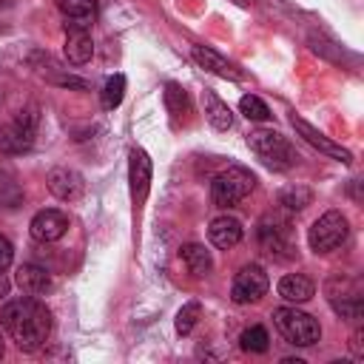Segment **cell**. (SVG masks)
Listing matches in <instances>:
<instances>
[{
	"label": "cell",
	"instance_id": "cell-1",
	"mask_svg": "<svg viewBox=\"0 0 364 364\" xmlns=\"http://www.w3.org/2000/svg\"><path fill=\"white\" fill-rule=\"evenodd\" d=\"M0 324L23 353H34L46 344L51 333V313L34 296H20L3 304Z\"/></svg>",
	"mask_w": 364,
	"mask_h": 364
},
{
	"label": "cell",
	"instance_id": "cell-2",
	"mask_svg": "<svg viewBox=\"0 0 364 364\" xmlns=\"http://www.w3.org/2000/svg\"><path fill=\"white\" fill-rule=\"evenodd\" d=\"M247 148L273 171H287L296 162V151L287 142V136H282L273 128H256L247 136Z\"/></svg>",
	"mask_w": 364,
	"mask_h": 364
},
{
	"label": "cell",
	"instance_id": "cell-3",
	"mask_svg": "<svg viewBox=\"0 0 364 364\" xmlns=\"http://www.w3.org/2000/svg\"><path fill=\"white\" fill-rule=\"evenodd\" d=\"M253 188H256V176L247 168H242V165H230V168H225L222 173L213 176V182H210V199H213L216 208H233Z\"/></svg>",
	"mask_w": 364,
	"mask_h": 364
},
{
	"label": "cell",
	"instance_id": "cell-4",
	"mask_svg": "<svg viewBox=\"0 0 364 364\" xmlns=\"http://www.w3.org/2000/svg\"><path fill=\"white\" fill-rule=\"evenodd\" d=\"M273 321H276L279 333L290 344H296V347H310V344H316L321 338L318 321L310 313H301L296 307H279V310H273Z\"/></svg>",
	"mask_w": 364,
	"mask_h": 364
},
{
	"label": "cell",
	"instance_id": "cell-5",
	"mask_svg": "<svg viewBox=\"0 0 364 364\" xmlns=\"http://www.w3.org/2000/svg\"><path fill=\"white\" fill-rule=\"evenodd\" d=\"M37 122H40L37 105H26L23 111H17V117L0 128V151H6V154L28 151L34 142V134H37Z\"/></svg>",
	"mask_w": 364,
	"mask_h": 364
},
{
	"label": "cell",
	"instance_id": "cell-6",
	"mask_svg": "<svg viewBox=\"0 0 364 364\" xmlns=\"http://www.w3.org/2000/svg\"><path fill=\"white\" fill-rule=\"evenodd\" d=\"M344 239H347V219H344V213H338V210L321 213V216L313 222V228L307 230V245H310L313 253H330V250H336Z\"/></svg>",
	"mask_w": 364,
	"mask_h": 364
},
{
	"label": "cell",
	"instance_id": "cell-7",
	"mask_svg": "<svg viewBox=\"0 0 364 364\" xmlns=\"http://www.w3.org/2000/svg\"><path fill=\"white\" fill-rule=\"evenodd\" d=\"M267 287H270V282H267L264 267H259V264H245V267L236 273V279H233L230 299H233L236 304H253V301H259V299L267 293Z\"/></svg>",
	"mask_w": 364,
	"mask_h": 364
},
{
	"label": "cell",
	"instance_id": "cell-8",
	"mask_svg": "<svg viewBox=\"0 0 364 364\" xmlns=\"http://www.w3.org/2000/svg\"><path fill=\"white\" fill-rule=\"evenodd\" d=\"M28 230H31V236H34L37 242H57V239H63V236L68 233V216H65L63 210L46 208V210H40V213L31 219Z\"/></svg>",
	"mask_w": 364,
	"mask_h": 364
},
{
	"label": "cell",
	"instance_id": "cell-9",
	"mask_svg": "<svg viewBox=\"0 0 364 364\" xmlns=\"http://www.w3.org/2000/svg\"><path fill=\"white\" fill-rule=\"evenodd\" d=\"M290 122H293V128H296V134L301 136V139H307L313 148H318L321 154H327V156H333V159H341V162H353V154L347 151V148H341V145H336L333 139H327L318 128H313L307 119H301V117H290Z\"/></svg>",
	"mask_w": 364,
	"mask_h": 364
},
{
	"label": "cell",
	"instance_id": "cell-10",
	"mask_svg": "<svg viewBox=\"0 0 364 364\" xmlns=\"http://www.w3.org/2000/svg\"><path fill=\"white\" fill-rule=\"evenodd\" d=\"M128 182H131V196L136 205L145 202L148 196V188H151V159L142 148H134L131 151V159H128Z\"/></svg>",
	"mask_w": 364,
	"mask_h": 364
},
{
	"label": "cell",
	"instance_id": "cell-11",
	"mask_svg": "<svg viewBox=\"0 0 364 364\" xmlns=\"http://www.w3.org/2000/svg\"><path fill=\"white\" fill-rule=\"evenodd\" d=\"M46 182H48V191H51L60 202H77V199L82 196V191H85L82 176H80L77 171H71V168H54Z\"/></svg>",
	"mask_w": 364,
	"mask_h": 364
},
{
	"label": "cell",
	"instance_id": "cell-12",
	"mask_svg": "<svg viewBox=\"0 0 364 364\" xmlns=\"http://www.w3.org/2000/svg\"><path fill=\"white\" fill-rule=\"evenodd\" d=\"M191 57L196 60L199 68H205V71H210V74H216V77H225V80H242V74L236 71V65H233L230 60H225L219 51L208 48V46H193V48H191Z\"/></svg>",
	"mask_w": 364,
	"mask_h": 364
},
{
	"label": "cell",
	"instance_id": "cell-13",
	"mask_svg": "<svg viewBox=\"0 0 364 364\" xmlns=\"http://www.w3.org/2000/svg\"><path fill=\"white\" fill-rule=\"evenodd\" d=\"M54 6L65 17V28H91V23L97 17L94 0H54Z\"/></svg>",
	"mask_w": 364,
	"mask_h": 364
},
{
	"label": "cell",
	"instance_id": "cell-14",
	"mask_svg": "<svg viewBox=\"0 0 364 364\" xmlns=\"http://www.w3.org/2000/svg\"><path fill=\"white\" fill-rule=\"evenodd\" d=\"M65 60L71 65H82L94 57V40L88 34V28H65Z\"/></svg>",
	"mask_w": 364,
	"mask_h": 364
},
{
	"label": "cell",
	"instance_id": "cell-15",
	"mask_svg": "<svg viewBox=\"0 0 364 364\" xmlns=\"http://www.w3.org/2000/svg\"><path fill=\"white\" fill-rule=\"evenodd\" d=\"M208 236H210V242L216 247L228 250V247H233V245L242 242V222L236 216H228V213L225 216H216L210 222V228H208Z\"/></svg>",
	"mask_w": 364,
	"mask_h": 364
},
{
	"label": "cell",
	"instance_id": "cell-16",
	"mask_svg": "<svg viewBox=\"0 0 364 364\" xmlns=\"http://www.w3.org/2000/svg\"><path fill=\"white\" fill-rule=\"evenodd\" d=\"M14 282L26 296H43L46 290H51V276L40 264H20Z\"/></svg>",
	"mask_w": 364,
	"mask_h": 364
},
{
	"label": "cell",
	"instance_id": "cell-17",
	"mask_svg": "<svg viewBox=\"0 0 364 364\" xmlns=\"http://www.w3.org/2000/svg\"><path fill=\"white\" fill-rule=\"evenodd\" d=\"M259 245L262 250H267L270 256H284L282 250H290V242H287V225L282 222H270V216L259 225Z\"/></svg>",
	"mask_w": 364,
	"mask_h": 364
},
{
	"label": "cell",
	"instance_id": "cell-18",
	"mask_svg": "<svg viewBox=\"0 0 364 364\" xmlns=\"http://www.w3.org/2000/svg\"><path fill=\"white\" fill-rule=\"evenodd\" d=\"M313 282L304 276V273H287V276H282V282H279V296L282 299H287V301H293V304H301V301H307L310 296H313Z\"/></svg>",
	"mask_w": 364,
	"mask_h": 364
},
{
	"label": "cell",
	"instance_id": "cell-19",
	"mask_svg": "<svg viewBox=\"0 0 364 364\" xmlns=\"http://www.w3.org/2000/svg\"><path fill=\"white\" fill-rule=\"evenodd\" d=\"M179 256H182L185 267H188L193 276H208L210 267H213V256H210V250H208L205 245H199V242L185 245V247L179 250Z\"/></svg>",
	"mask_w": 364,
	"mask_h": 364
},
{
	"label": "cell",
	"instance_id": "cell-20",
	"mask_svg": "<svg viewBox=\"0 0 364 364\" xmlns=\"http://www.w3.org/2000/svg\"><path fill=\"white\" fill-rule=\"evenodd\" d=\"M205 114H208V122L216 128V131H228L233 125V111L225 100H219L213 91L205 94Z\"/></svg>",
	"mask_w": 364,
	"mask_h": 364
},
{
	"label": "cell",
	"instance_id": "cell-21",
	"mask_svg": "<svg viewBox=\"0 0 364 364\" xmlns=\"http://www.w3.org/2000/svg\"><path fill=\"white\" fill-rule=\"evenodd\" d=\"M330 304H333V310H336L341 318H347V321H358V318H361V313H364V304H361V299H358V296L330 293Z\"/></svg>",
	"mask_w": 364,
	"mask_h": 364
},
{
	"label": "cell",
	"instance_id": "cell-22",
	"mask_svg": "<svg viewBox=\"0 0 364 364\" xmlns=\"http://www.w3.org/2000/svg\"><path fill=\"white\" fill-rule=\"evenodd\" d=\"M279 202L287 208V210H304L310 202H313V191L304 188V185H290L279 193Z\"/></svg>",
	"mask_w": 364,
	"mask_h": 364
},
{
	"label": "cell",
	"instance_id": "cell-23",
	"mask_svg": "<svg viewBox=\"0 0 364 364\" xmlns=\"http://www.w3.org/2000/svg\"><path fill=\"white\" fill-rule=\"evenodd\" d=\"M122 97H125V77H122V74L108 77V80H105V85H102V94H100L102 108H105V111L117 108V105L122 102Z\"/></svg>",
	"mask_w": 364,
	"mask_h": 364
},
{
	"label": "cell",
	"instance_id": "cell-24",
	"mask_svg": "<svg viewBox=\"0 0 364 364\" xmlns=\"http://www.w3.org/2000/svg\"><path fill=\"white\" fill-rule=\"evenodd\" d=\"M0 205L3 208H20L23 205V188L14 182L11 173H0Z\"/></svg>",
	"mask_w": 364,
	"mask_h": 364
},
{
	"label": "cell",
	"instance_id": "cell-25",
	"mask_svg": "<svg viewBox=\"0 0 364 364\" xmlns=\"http://www.w3.org/2000/svg\"><path fill=\"white\" fill-rule=\"evenodd\" d=\"M242 350H247V353H264L267 350V330L264 327H259V324H253V327H247L245 333H242Z\"/></svg>",
	"mask_w": 364,
	"mask_h": 364
},
{
	"label": "cell",
	"instance_id": "cell-26",
	"mask_svg": "<svg viewBox=\"0 0 364 364\" xmlns=\"http://www.w3.org/2000/svg\"><path fill=\"white\" fill-rule=\"evenodd\" d=\"M199 313H202L199 301H188V304H182V310L176 313V333H179V336H188V333L193 330Z\"/></svg>",
	"mask_w": 364,
	"mask_h": 364
},
{
	"label": "cell",
	"instance_id": "cell-27",
	"mask_svg": "<svg viewBox=\"0 0 364 364\" xmlns=\"http://www.w3.org/2000/svg\"><path fill=\"white\" fill-rule=\"evenodd\" d=\"M239 108H242V114H245L247 119H256V122H264V119L270 117V108H267L259 97H253V94H245L242 102H239Z\"/></svg>",
	"mask_w": 364,
	"mask_h": 364
},
{
	"label": "cell",
	"instance_id": "cell-28",
	"mask_svg": "<svg viewBox=\"0 0 364 364\" xmlns=\"http://www.w3.org/2000/svg\"><path fill=\"white\" fill-rule=\"evenodd\" d=\"M165 105H168L171 117H179V114L185 111L188 100H185V91H182L176 82H168V85H165Z\"/></svg>",
	"mask_w": 364,
	"mask_h": 364
},
{
	"label": "cell",
	"instance_id": "cell-29",
	"mask_svg": "<svg viewBox=\"0 0 364 364\" xmlns=\"http://www.w3.org/2000/svg\"><path fill=\"white\" fill-rule=\"evenodd\" d=\"M11 259H14V247H11V242L0 233V270H6V267L11 264Z\"/></svg>",
	"mask_w": 364,
	"mask_h": 364
},
{
	"label": "cell",
	"instance_id": "cell-30",
	"mask_svg": "<svg viewBox=\"0 0 364 364\" xmlns=\"http://www.w3.org/2000/svg\"><path fill=\"white\" fill-rule=\"evenodd\" d=\"M350 344H353V353L361 358V355H364V347H361V333H353V341H350Z\"/></svg>",
	"mask_w": 364,
	"mask_h": 364
},
{
	"label": "cell",
	"instance_id": "cell-31",
	"mask_svg": "<svg viewBox=\"0 0 364 364\" xmlns=\"http://www.w3.org/2000/svg\"><path fill=\"white\" fill-rule=\"evenodd\" d=\"M6 293H9V279H6V276H3V270H0V299H3Z\"/></svg>",
	"mask_w": 364,
	"mask_h": 364
},
{
	"label": "cell",
	"instance_id": "cell-32",
	"mask_svg": "<svg viewBox=\"0 0 364 364\" xmlns=\"http://www.w3.org/2000/svg\"><path fill=\"white\" fill-rule=\"evenodd\" d=\"M3 353H6V341H3V333H0V358H3Z\"/></svg>",
	"mask_w": 364,
	"mask_h": 364
},
{
	"label": "cell",
	"instance_id": "cell-33",
	"mask_svg": "<svg viewBox=\"0 0 364 364\" xmlns=\"http://www.w3.org/2000/svg\"><path fill=\"white\" fill-rule=\"evenodd\" d=\"M0 105H3V94H0Z\"/></svg>",
	"mask_w": 364,
	"mask_h": 364
}]
</instances>
